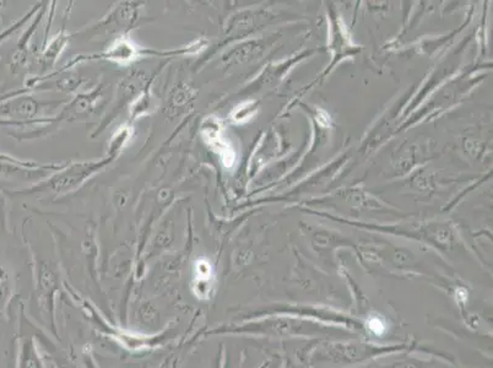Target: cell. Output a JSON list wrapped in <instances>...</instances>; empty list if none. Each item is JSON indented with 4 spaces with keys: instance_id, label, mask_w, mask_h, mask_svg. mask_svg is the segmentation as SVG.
<instances>
[{
    "instance_id": "6da1fadb",
    "label": "cell",
    "mask_w": 493,
    "mask_h": 368,
    "mask_svg": "<svg viewBox=\"0 0 493 368\" xmlns=\"http://www.w3.org/2000/svg\"><path fill=\"white\" fill-rule=\"evenodd\" d=\"M110 161L112 159L108 157L97 162H76L69 164L66 169L60 171L59 174L53 176L43 187L55 190L57 193H68L78 188L86 179L90 178L92 174L110 164Z\"/></svg>"
},
{
    "instance_id": "7a4b0ae2",
    "label": "cell",
    "mask_w": 493,
    "mask_h": 368,
    "mask_svg": "<svg viewBox=\"0 0 493 368\" xmlns=\"http://www.w3.org/2000/svg\"><path fill=\"white\" fill-rule=\"evenodd\" d=\"M143 53L144 52H140L139 47L135 45L133 41L127 38V37H122L120 40L115 41L113 45H110L103 53L94 55L87 59L103 58V59L112 60V62L120 63V64H125V63H131L135 59H138Z\"/></svg>"
},
{
    "instance_id": "3957f363",
    "label": "cell",
    "mask_w": 493,
    "mask_h": 368,
    "mask_svg": "<svg viewBox=\"0 0 493 368\" xmlns=\"http://www.w3.org/2000/svg\"><path fill=\"white\" fill-rule=\"evenodd\" d=\"M131 135H133V129L130 128L129 125H125L115 133V136L110 140V148H108L110 159H113L115 155L124 148L125 144L129 141Z\"/></svg>"
},
{
    "instance_id": "277c9868",
    "label": "cell",
    "mask_w": 493,
    "mask_h": 368,
    "mask_svg": "<svg viewBox=\"0 0 493 368\" xmlns=\"http://www.w3.org/2000/svg\"><path fill=\"white\" fill-rule=\"evenodd\" d=\"M66 42H68V37L64 35H59L57 38L52 41V43H50V47L45 50V55H43L45 62H47V63H53V62H55V59L58 58V55H60L62 50H63L65 45H66Z\"/></svg>"
},
{
    "instance_id": "5b68a950",
    "label": "cell",
    "mask_w": 493,
    "mask_h": 368,
    "mask_svg": "<svg viewBox=\"0 0 493 368\" xmlns=\"http://www.w3.org/2000/svg\"><path fill=\"white\" fill-rule=\"evenodd\" d=\"M367 328H369L371 333L377 335V337H380V335H383L385 333L387 325H385V322L380 317L372 316L367 320Z\"/></svg>"
}]
</instances>
